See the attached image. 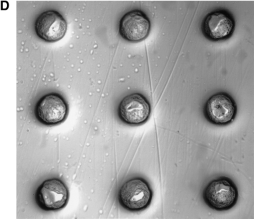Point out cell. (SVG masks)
Wrapping results in <instances>:
<instances>
[{
	"label": "cell",
	"mask_w": 254,
	"mask_h": 219,
	"mask_svg": "<svg viewBox=\"0 0 254 219\" xmlns=\"http://www.w3.org/2000/svg\"><path fill=\"white\" fill-rule=\"evenodd\" d=\"M203 199L212 209L223 211L230 210L237 203V187L231 179L220 177L213 180L204 189Z\"/></svg>",
	"instance_id": "6da1fadb"
},
{
	"label": "cell",
	"mask_w": 254,
	"mask_h": 219,
	"mask_svg": "<svg viewBox=\"0 0 254 219\" xmlns=\"http://www.w3.org/2000/svg\"><path fill=\"white\" fill-rule=\"evenodd\" d=\"M119 201L123 207L129 211L146 209L153 199V192L145 179L134 178L123 184L119 192Z\"/></svg>",
	"instance_id": "7a4b0ae2"
},
{
	"label": "cell",
	"mask_w": 254,
	"mask_h": 219,
	"mask_svg": "<svg viewBox=\"0 0 254 219\" xmlns=\"http://www.w3.org/2000/svg\"><path fill=\"white\" fill-rule=\"evenodd\" d=\"M236 102L230 95L218 93L211 96L204 108L206 119L213 124L226 125L231 123L237 114Z\"/></svg>",
	"instance_id": "3957f363"
},
{
	"label": "cell",
	"mask_w": 254,
	"mask_h": 219,
	"mask_svg": "<svg viewBox=\"0 0 254 219\" xmlns=\"http://www.w3.org/2000/svg\"><path fill=\"white\" fill-rule=\"evenodd\" d=\"M69 198L68 189L58 178L46 180L39 187L35 199L38 206L46 211H57L64 207Z\"/></svg>",
	"instance_id": "277c9868"
},
{
	"label": "cell",
	"mask_w": 254,
	"mask_h": 219,
	"mask_svg": "<svg viewBox=\"0 0 254 219\" xmlns=\"http://www.w3.org/2000/svg\"><path fill=\"white\" fill-rule=\"evenodd\" d=\"M235 21L232 14L224 9L208 13L202 24L203 35L208 40L221 41L228 40L234 33Z\"/></svg>",
	"instance_id": "5b68a950"
},
{
	"label": "cell",
	"mask_w": 254,
	"mask_h": 219,
	"mask_svg": "<svg viewBox=\"0 0 254 219\" xmlns=\"http://www.w3.org/2000/svg\"><path fill=\"white\" fill-rule=\"evenodd\" d=\"M118 114L122 121L127 124L142 125L150 117L151 105L143 95L133 93L123 99L119 105Z\"/></svg>",
	"instance_id": "8992f818"
},
{
	"label": "cell",
	"mask_w": 254,
	"mask_h": 219,
	"mask_svg": "<svg viewBox=\"0 0 254 219\" xmlns=\"http://www.w3.org/2000/svg\"><path fill=\"white\" fill-rule=\"evenodd\" d=\"M68 106L61 95L51 93L42 97L35 108V115L43 124H59L66 119Z\"/></svg>",
	"instance_id": "52a82bcc"
},
{
	"label": "cell",
	"mask_w": 254,
	"mask_h": 219,
	"mask_svg": "<svg viewBox=\"0 0 254 219\" xmlns=\"http://www.w3.org/2000/svg\"><path fill=\"white\" fill-rule=\"evenodd\" d=\"M119 33L127 41L138 42L149 35L150 20L142 10H132L123 16L119 24Z\"/></svg>",
	"instance_id": "ba28073f"
},
{
	"label": "cell",
	"mask_w": 254,
	"mask_h": 219,
	"mask_svg": "<svg viewBox=\"0 0 254 219\" xmlns=\"http://www.w3.org/2000/svg\"><path fill=\"white\" fill-rule=\"evenodd\" d=\"M35 30L39 38L48 42L62 40L67 31L64 17L56 10L42 13L35 23Z\"/></svg>",
	"instance_id": "9c48e42d"
}]
</instances>
